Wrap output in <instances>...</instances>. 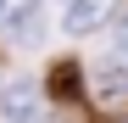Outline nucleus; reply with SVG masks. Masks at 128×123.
I'll use <instances>...</instances> for the list:
<instances>
[{"mask_svg":"<svg viewBox=\"0 0 128 123\" xmlns=\"http://www.w3.org/2000/svg\"><path fill=\"white\" fill-rule=\"evenodd\" d=\"M106 56H122V62H128V11H122V23H117V34H112V45H106Z\"/></svg>","mask_w":128,"mask_h":123,"instance_id":"obj_6","label":"nucleus"},{"mask_svg":"<svg viewBox=\"0 0 128 123\" xmlns=\"http://www.w3.org/2000/svg\"><path fill=\"white\" fill-rule=\"evenodd\" d=\"M84 90V67L78 62H56L50 67V84H45V101L56 95V101H67V95H78Z\"/></svg>","mask_w":128,"mask_h":123,"instance_id":"obj_4","label":"nucleus"},{"mask_svg":"<svg viewBox=\"0 0 128 123\" xmlns=\"http://www.w3.org/2000/svg\"><path fill=\"white\" fill-rule=\"evenodd\" d=\"M0 123H45V84L39 78L0 84Z\"/></svg>","mask_w":128,"mask_h":123,"instance_id":"obj_1","label":"nucleus"},{"mask_svg":"<svg viewBox=\"0 0 128 123\" xmlns=\"http://www.w3.org/2000/svg\"><path fill=\"white\" fill-rule=\"evenodd\" d=\"M95 95L106 101V106L128 101V62H122V56H100V62H95Z\"/></svg>","mask_w":128,"mask_h":123,"instance_id":"obj_2","label":"nucleus"},{"mask_svg":"<svg viewBox=\"0 0 128 123\" xmlns=\"http://www.w3.org/2000/svg\"><path fill=\"white\" fill-rule=\"evenodd\" d=\"M112 11H117V0H67V17H61V28H67V34H95Z\"/></svg>","mask_w":128,"mask_h":123,"instance_id":"obj_3","label":"nucleus"},{"mask_svg":"<svg viewBox=\"0 0 128 123\" xmlns=\"http://www.w3.org/2000/svg\"><path fill=\"white\" fill-rule=\"evenodd\" d=\"M6 34H11V45H39V39H45L39 6H34V11H22V17H11V23H6Z\"/></svg>","mask_w":128,"mask_h":123,"instance_id":"obj_5","label":"nucleus"},{"mask_svg":"<svg viewBox=\"0 0 128 123\" xmlns=\"http://www.w3.org/2000/svg\"><path fill=\"white\" fill-rule=\"evenodd\" d=\"M39 0H0V28L11 23V17H22V11H34Z\"/></svg>","mask_w":128,"mask_h":123,"instance_id":"obj_7","label":"nucleus"}]
</instances>
